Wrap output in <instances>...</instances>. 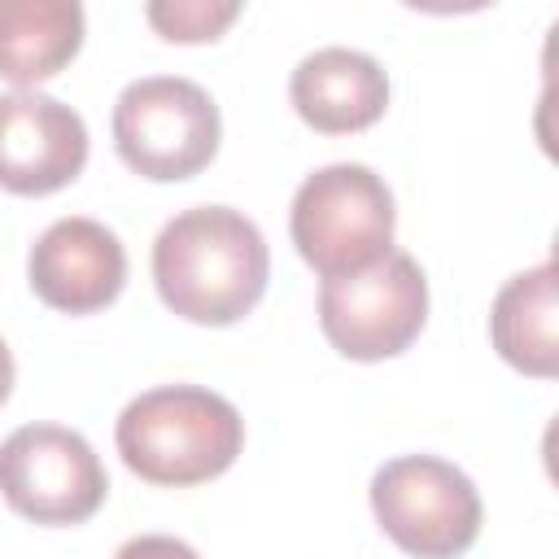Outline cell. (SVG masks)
Wrapping results in <instances>:
<instances>
[{
    "label": "cell",
    "mask_w": 559,
    "mask_h": 559,
    "mask_svg": "<svg viewBox=\"0 0 559 559\" xmlns=\"http://www.w3.org/2000/svg\"><path fill=\"white\" fill-rule=\"evenodd\" d=\"M271 280V249L253 218L231 205H192L153 240V284L170 314L227 328L245 319Z\"/></svg>",
    "instance_id": "6da1fadb"
},
{
    "label": "cell",
    "mask_w": 559,
    "mask_h": 559,
    "mask_svg": "<svg viewBox=\"0 0 559 559\" xmlns=\"http://www.w3.org/2000/svg\"><path fill=\"white\" fill-rule=\"evenodd\" d=\"M114 445L140 480L183 489L214 480L236 463L245 450V419L214 389L162 384L122 406Z\"/></svg>",
    "instance_id": "7a4b0ae2"
},
{
    "label": "cell",
    "mask_w": 559,
    "mask_h": 559,
    "mask_svg": "<svg viewBox=\"0 0 559 559\" xmlns=\"http://www.w3.org/2000/svg\"><path fill=\"white\" fill-rule=\"evenodd\" d=\"M288 231L301 262L314 266L323 280L358 275L393 253V192L362 162L319 166L293 192Z\"/></svg>",
    "instance_id": "3957f363"
},
{
    "label": "cell",
    "mask_w": 559,
    "mask_h": 559,
    "mask_svg": "<svg viewBox=\"0 0 559 559\" xmlns=\"http://www.w3.org/2000/svg\"><path fill=\"white\" fill-rule=\"evenodd\" d=\"M109 127L118 157L153 183H179L201 175L223 140L214 96L179 74H148L127 83L114 100Z\"/></svg>",
    "instance_id": "277c9868"
},
{
    "label": "cell",
    "mask_w": 559,
    "mask_h": 559,
    "mask_svg": "<svg viewBox=\"0 0 559 559\" xmlns=\"http://www.w3.org/2000/svg\"><path fill=\"white\" fill-rule=\"evenodd\" d=\"M371 515L411 559H459L480 537L472 476L437 454H397L371 476Z\"/></svg>",
    "instance_id": "5b68a950"
},
{
    "label": "cell",
    "mask_w": 559,
    "mask_h": 559,
    "mask_svg": "<svg viewBox=\"0 0 559 559\" xmlns=\"http://www.w3.org/2000/svg\"><path fill=\"white\" fill-rule=\"evenodd\" d=\"M428 323V280L424 266L393 249L358 275L323 280L319 328L336 354L354 362H380L402 354Z\"/></svg>",
    "instance_id": "8992f818"
},
{
    "label": "cell",
    "mask_w": 559,
    "mask_h": 559,
    "mask_svg": "<svg viewBox=\"0 0 559 559\" xmlns=\"http://www.w3.org/2000/svg\"><path fill=\"white\" fill-rule=\"evenodd\" d=\"M105 493V463L74 428L22 424L0 441V498L31 524H83L100 511Z\"/></svg>",
    "instance_id": "52a82bcc"
},
{
    "label": "cell",
    "mask_w": 559,
    "mask_h": 559,
    "mask_svg": "<svg viewBox=\"0 0 559 559\" xmlns=\"http://www.w3.org/2000/svg\"><path fill=\"white\" fill-rule=\"evenodd\" d=\"M87 166L83 118L39 92L13 87L0 96V188L13 197H48Z\"/></svg>",
    "instance_id": "ba28073f"
},
{
    "label": "cell",
    "mask_w": 559,
    "mask_h": 559,
    "mask_svg": "<svg viewBox=\"0 0 559 559\" xmlns=\"http://www.w3.org/2000/svg\"><path fill=\"white\" fill-rule=\"evenodd\" d=\"M26 280L44 306L61 314H96L114 306L127 284V249L105 223L66 214L31 245Z\"/></svg>",
    "instance_id": "9c48e42d"
},
{
    "label": "cell",
    "mask_w": 559,
    "mask_h": 559,
    "mask_svg": "<svg viewBox=\"0 0 559 559\" xmlns=\"http://www.w3.org/2000/svg\"><path fill=\"white\" fill-rule=\"evenodd\" d=\"M288 100L306 127L319 135H354L384 118L389 74L376 57L358 48H314L297 61L288 79Z\"/></svg>",
    "instance_id": "30bf717a"
},
{
    "label": "cell",
    "mask_w": 559,
    "mask_h": 559,
    "mask_svg": "<svg viewBox=\"0 0 559 559\" xmlns=\"http://www.w3.org/2000/svg\"><path fill=\"white\" fill-rule=\"evenodd\" d=\"M559 271L555 262H537L511 275L489 306V341L502 362L533 380H550L559 371Z\"/></svg>",
    "instance_id": "8fae6325"
},
{
    "label": "cell",
    "mask_w": 559,
    "mask_h": 559,
    "mask_svg": "<svg viewBox=\"0 0 559 559\" xmlns=\"http://www.w3.org/2000/svg\"><path fill=\"white\" fill-rule=\"evenodd\" d=\"M83 48V4L0 0V79L35 87L66 70Z\"/></svg>",
    "instance_id": "7c38bea8"
},
{
    "label": "cell",
    "mask_w": 559,
    "mask_h": 559,
    "mask_svg": "<svg viewBox=\"0 0 559 559\" xmlns=\"http://www.w3.org/2000/svg\"><path fill=\"white\" fill-rule=\"evenodd\" d=\"M144 17L170 44H205V39H218L240 17V4L236 0H153Z\"/></svg>",
    "instance_id": "4fadbf2b"
},
{
    "label": "cell",
    "mask_w": 559,
    "mask_h": 559,
    "mask_svg": "<svg viewBox=\"0 0 559 559\" xmlns=\"http://www.w3.org/2000/svg\"><path fill=\"white\" fill-rule=\"evenodd\" d=\"M114 559H201L188 542L179 537H166V533H144V537H131L118 546Z\"/></svg>",
    "instance_id": "5bb4252c"
},
{
    "label": "cell",
    "mask_w": 559,
    "mask_h": 559,
    "mask_svg": "<svg viewBox=\"0 0 559 559\" xmlns=\"http://www.w3.org/2000/svg\"><path fill=\"white\" fill-rule=\"evenodd\" d=\"M9 393H13V354H9V345L0 341V406L9 402Z\"/></svg>",
    "instance_id": "9a60e30c"
}]
</instances>
